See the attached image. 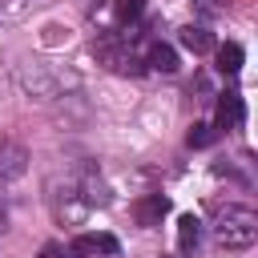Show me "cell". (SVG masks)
<instances>
[{
    "label": "cell",
    "instance_id": "obj_1",
    "mask_svg": "<svg viewBox=\"0 0 258 258\" xmlns=\"http://www.w3.org/2000/svg\"><path fill=\"white\" fill-rule=\"evenodd\" d=\"M214 234L226 250H246V246L258 242V214L246 210V206H226V210H218Z\"/></svg>",
    "mask_w": 258,
    "mask_h": 258
},
{
    "label": "cell",
    "instance_id": "obj_2",
    "mask_svg": "<svg viewBox=\"0 0 258 258\" xmlns=\"http://www.w3.org/2000/svg\"><path fill=\"white\" fill-rule=\"evenodd\" d=\"M97 52H101V60L113 69V73H141L145 64L133 56V48H129V40H121V36H101L97 40Z\"/></svg>",
    "mask_w": 258,
    "mask_h": 258
},
{
    "label": "cell",
    "instance_id": "obj_3",
    "mask_svg": "<svg viewBox=\"0 0 258 258\" xmlns=\"http://www.w3.org/2000/svg\"><path fill=\"white\" fill-rule=\"evenodd\" d=\"M165 214H169V198H165V194H145V198L133 202V218H137L141 226H161Z\"/></svg>",
    "mask_w": 258,
    "mask_h": 258
},
{
    "label": "cell",
    "instance_id": "obj_4",
    "mask_svg": "<svg viewBox=\"0 0 258 258\" xmlns=\"http://www.w3.org/2000/svg\"><path fill=\"white\" fill-rule=\"evenodd\" d=\"M69 254H73V258H93V254H117V238H113V234H81V238H73Z\"/></svg>",
    "mask_w": 258,
    "mask_h": 258
},
{
    "label": "cell",
    "instance_id": "obj_5",
    "mask_svg": "<svg viewBox=\"0 0 258 258\" xmlns=\"http://www.w3.org/2000/svg\"><path fill=\"white\" fill-rule=\"evenodd\" d=\"M242 117H246L242 97H238V93H222V97H218V121H214V129H238Z\"/></svg>",
    "mask_w": 258,
    "mask_h": 258
},
{
    "label": "cell",
    "instance_id": "obj_6",
    "mask_svg": "<svg viewBox=\"0 0 258 258\" xmlns=\"http://www.w3.org/2000/svg\"><path fill=\"white\" fill-rule=\"evenodd\" d=\"M198 238H202V222L194 214H181L177 218V250L181 254H194L198 250Z\"/></svg>",
    "mask_w": 258,
    "mask_h": 258
},
{
    "label": "cell",
    "instance_id": "obj_7",
    "mask_svg": "<svg viewBox=\"0 0 258 258\" xmlns=\"http://www.w3.org/2000/svg\"><path fill=\"white\" fill-rule=\"evenodd\" d=\"M177 40H181V44H185L194 56H202V52H210V48H214V32H206L202 24H185Z\"/></svg>",
    "mask_w": 258,
    "mask_h": 258
},
{
    "label": "cell",
    "instance_id": "obj_8",
    "mask_svg": "<svg viewBox=\"0 0 258 258\" xmlns=\"http://www.w3.org/2000/svg\"><path fill=\"white\" fill-rule=\"evenodd\" d=\"M242 60H246V52H242V44H234V40H226V44L218 48V69H222L226 77H234V73H242Z\"/></svg>",
    "mask_w": 258,
    "mask_h": 258
},
{
    "label": "cell",
    "instance_id": "obj_9",
    "mask_svg": "<svg viewBox=\"0 0 258 258\" xmlns=\"http://www.w3.org/2000/svg\"><path fill=\"white\" fill-rule=\"evenodd\" d=\"M145 64H149V69H157V73H173V69H177V52H173L169 44H161V40H157V44L149 48Z\"/></svg>",
    "mask_w": 258,
    "mask_h": 258
},
{
    "label": "cell",
    "instance_id": "obj_10",
    "mask_svg": "<svg viewBox=\"0 0 258 258\" xmlns=\"http://www.w3.org/2000/svg\"><path fill=\"white\" fill-rule=\"evenodd\" d=\"M0 173L4 177H20L24 173V149L20 145H0Z\"/></svg>",
    "mask_w": 258,
    "mask_h": 258
},
{
    "label": "cell",
    "instance_id": "obj_11",
    "mask_svg": "<svg viewBox=\"0 0 258 258\" xmlns=\"http://www.w3.org/2000/svg\"><path fill=\"white\" fill-rule=\"evenodd\" d=\"M185 141H189V149H206V145L214 141V125L194 121V125H189V133H185Z\"/></svg>",
    "mask_w": 258,
    "mask_h": 258
},
{
    "label": "cell",
    "instance_id": "obj_12",
    "mask_svg": "<svg viewBox=\"0 0 258 258\" xmlns=\"http://www.w3.org/2000/svg\"><path fill=\"white\" fill-rule=\"evenodd\" d=\"M85 202H89V206H109V189H105V181L89 177V181H85Z\"/></svg>",
    "mask_w": 258,
    "mask_h": 258
},
{
    "label": "cell",
    "instance_id": "obj_13",
    "mask_svg": "<svg viewBox=\"0 0 258 258\" xmlns=\"http://www.w3.org/2000/svg\"><path fill=\"white\" fill-rule=\"evenodd\" d=\"M117 12H121V20H137V16L145 12V0H121Z\"/></svg>",
    "mask_w": 258,
    "mask_h": 258
},
{
    "label": "cell",
    "instance_id": "obj_14",
    "mask_svg": "<svg viewBox=\"0 0 258 258\" xmlns=\"http://www.w3.org/2000/svg\"><path fill=\"white\" fill-rule=\"evenodd\" d=\"M36 258H64V250H60V246H44Z\"/></svg>",
    "mask_w": 258,
    "mask_h": 258
},
{
    "label": "cell",
    "instance_id": "obj_15",
    "mask_svg": "<svg viewBox=\"0 0 258 258\" xmlns=\"http://www.w3.org/2000/svg\"><path fill=\"white\" fill-rule=\"evenodd\" d=\"M0 218H4V202H0Z\"/></svg>",
    "mask_w": 258,
    "mask_h": 258
}]
</instances>
